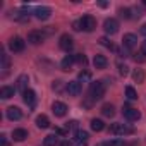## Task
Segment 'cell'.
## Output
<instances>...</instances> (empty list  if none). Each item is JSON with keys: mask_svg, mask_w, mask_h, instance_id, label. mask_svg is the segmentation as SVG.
I'll return each mask as SVG.
<instances>
[{"mask_svg": "<svg viewBox=\"0 0 146 146\" xmlns=\"http://www.w3.org/2000/svg\"><path fill=\"white\" fill-rule=\"evenodd\" d=\"M81 81H84V83L91 81V72H88V70H81V72H79V83H81Z\"/></svg>", "mask_w": 146, "mask_h": 146, "instance_id": "29", "label": "cell"}, {"mask_svg": "<svg viewBox=\"0 0 146 146\" xmlns=\"http://www.w3.org/2000/svg\"><path fill=\"white\" fill-rule=\"evenodd\" d=\"M26 137H28V131H26V129H14V131H12V139H14V141L21 143V141H24Z\"/></svg>", "mask_w": 146, "mask_h": 146, "instance_id": "18", "label": "cell"}, {"mask_svg": "<svg viewBox=\"0 0 146 146\" xmlns=\"http://www.w3.org/2000/svg\"><path fill=\"white\" fill-rule=\"evenodd\" d=\"M14 93H16V88H12V86H2V88H0V96H2L4 100L12 98Z\"/></svg>", "mask_w": 146, "mask_h": 146, "instance_id": "19", "label": "cell"}, {"mask_svg": "<svg viewBox=\"0 0 146 146\" xmlns=\"http://www.w3.org/2000/svg\"><path fill=\"white\" fill-rule=\"evenodd\" d=\"M132 79H134L136 83H143V81H144V70H143V69H134Z\"/></svg>", "mask_w": 146, "mask_h": 146, "instance_id": "25", "label": "cell"}, {"mask_svg": "<svg viewBox=\"0 0 146 146\" xmlns=\"http://www.w3.org/2000/svg\"><path fill=\"white\" fill-rule=\"evenodd\" d=\"M24 46H26V41H24L21 36H14V38H11V40H9V50H11V52H14V53L23 52V50H24Z\"/></svg>", "mask_w": 146, "mask_h": 146, "instance_id": "3", "label": "cell"}, {"mask_svg": "<svg viewBox=\"0 0 146 146\" xmlns=\"http://www.w3.org/2000/svg\"><path fill=\"white\" fill-rule=\"evenodd\" d=\"M46 40V33L45 31H31L29 35H28V41L31 43V45H40V43H43Z\"/></svg>", "mask_w": 146, "mask_h": 146, "instance_id": "7", "label": "cell"}, {"mask_svg": "<svg viewBox=\"0 0 146 146\" xmlns=\"http://www.w3.org/2000/svg\"><path fill=\"white\" fill-rule=\"evenodd\" d=\"M74 62H78V64H81V65H84L88 60H86V57L83 55V53H78V55H74Z\"/></svg>", "mask_w": 146, "mask_h": 146, "instance_id": "30", "label": "cell"}, {"mask_svg": "<svg viewBox=\"0 0 146 146\" xmlns=\"http://www.w3.org/2000/svg\"><path fill=\"white\" fill-rule=\"evenodd\" d=\"M58 146H70V144H69V141H62V143H60Z\"/></svg>", "mask_w": 146, "mask_h": 146, "instance_id": "39", "label": "cell"}, {"mask_svg": "<svg viewBox=\"0 0 146 146\" xmlns=\"http://www.w3.org/2000/svg\"><path fill=\"white\" fill-rule=\"evenodd\" d=\"M78 125H79V122H78V120H70V122H67V124H65V127H67V129H76V131H78Z\"/></svg>", "mask_w": 146, "mask_h": 146, "instance_id": "34", "label": "cell"}, {"mask_svg": "<svg viewBox=\"0 0 146 146\" xmlns=\"http://www.w3.org/2000/svg\"><path fill=\"white\" fill-rule=\"evenodd\" d=\"M23 100H24V103L26 105H29L31 108L36 105V93L33 91V90H26L24 93H23Z\"/></svg>", "mask_w": 146, "mask_h": 146, "instance_id": "13", "label": "cell"}, {"mask_svg": "<svg viewBox=\"0 0 146 146\" xmlns=\"http://www.w3.org/2000/svg\"><path fill=\"white\" fill-rule=\"evenodd\" d=\"M91 129H93L95 132H102V131L105 129V122H103L102 119H93V120H91Z\"/></svg>", "mask_w": 146, "mask_h": 146, "instance_id": "23", "label": "cell"}, {"mask_svg": "<svg viewBox=\"0 0 146 146\" xmlns=\"http://www.w3.org/2000/svg\"><path fill=\"white\" fill-rule=\"evenodd\" d=\"M23 117V112L19 107H9L7 108V119L9 120H19Z\"/></svg>", "mask_w": 146, "mask_h": 146, "instance_id": "16", "label": "cell"}, {"mask_svg": "<svg viewBox=\"0 0 146 146\" xmlns=\"http://www.w3.org/2000/svg\"><path fill=\"white\" fill-rule=\"evenodd\" d=\"M79 21H81V26H83L84 31L91 33V31L96 29V19L93 16H83V19H79Z\"/></svg>", "mask_w": 146, "mask_h": 146, "instance_id": "6", "label": "cell"}, {"mask_svg": "<svg viewBox=\"0 0 146 146\" xmlns=\"http://www.w3.org/2000/svg\"><path fill=\"white\" fill-rule=\"evenodd\" d=\"M72 28H74V31H81L83 26H81V21H76L74 24H72Z\"/></svg>", "mask_w": 146, "mask_h": 146, "instance_id": "36", "label": "cell"}, {"mask_svg": "<svg viewBox=\"0 0 146 146\" xmlns=\"http://www.w3.org/2000/svg\"><path fill=\"white\" fill-rule=\"evenodd\" d=\"M110 132L112 134H119V136H125V134H132L134 129L127 127L125 124H112L110 125Z\"/></svg>", "mask_w": 146, "mask_h": 146, "instance_id": "5", "label": "cell"}, {"mask_svg": "<svg viewBox=\"0 0 146 146\" xmlns=\"http://www.w3.org/2000/svg\"><path fill=\"white\" fill-rule=\"evenodd\" d=\"M136 45H137V38H136V35H132V33L124 35V38H122V46H124V48L132 50Z\"/></svg>", "mask_w": 146, "mask_h": 146, "instance_id": "10", "label": "cell"}, {"mask_svg": "<svg viewBox=\"0 0 146 146\" xmlns=\"http://www.w3.org/2000/svg\"><path fill=\"white\" fill-rule=\"evenodd\" d=\"M132 11L131 9H127V7H122V9H119V16L122 17V19H131L132 17V14H131Z\"/></svg>", "mask_w": 146, "mask_h": 146, "instance_id": "27", "label": "cell"}, {"mask_svg": "<svg viewBox=\"0 0 146 146\" xmlns=\"http://www.w3.org/2000/svg\"><path fill=\"white\" fill-rule=\"evenodd\" d=\"M58 45H60V48L64 52H69V50H72V46H74V40H72V36H69V35H62Z\"/></svg>", "mask_w": 146, "mask_h": 146, "instance_id": "11", "label": "cell"}, {"mask_svg": "<svg viewBox=\"0 0 146 146\" xmlns=\"http://www.w3.org/2000/svg\"><path fill=\"white\" fill-rule=\"evenodd\" d=\"M78 146H86V143H78Z\"/></svg>", "mask_w": 146, "mask_h": 146, "instance_id": "40", "label": "cell"}, {"mask_svg": "<svg viewBox=\"0 0 146 146\" xmlns=\"http://www.w3.org/2000/svg\"><path fill=\"white\" fill-rule=\"evenodd\" d=\"M125 143L122 141V139H113V141H110V143H107L105 146H124Z\"/></svg>", "mask_w": 146, "mask_h": 146, "instance_id": "32", "label": "cell"}, {"mask_svg": "<svg viewBox=\"0 0 146 146\" xmlns=\"http://www.w3.org/2000/svg\"><path fill=\"white\" fill-rule=\"evenodd\" d=\"M122 115H124V119L129 120V122H136V120L141 119L139 110H137V108H131V107H124V108H122Z\"/></svg>", "mask_w": 146, "mask_h": 146, "instance_id": "4", "label": "cell"}, {"mask_svg": "<svg viewBox=\"0 0 146 146\" xmlns=\"http://www.w3.org/2000/svg\"><path fill=\"white\" fill-rule=\"evenodd\" d=\"M103 29H105V33L107 35H117L119 33V21L117 19H113V17H108V19H105V23H103Z\"/></svg>", "mask_w": 146, "mask_h": 146, "instance_id": "2", "label": "cell"}, {"mask_svg": "<svg viewBox=\"0 0 146 146\" xmlns=\"http://www.w3.org/2000/svg\"><path fill=\"white\" fill-rule=\"evenodd\" d=\"M88 137H90V134H88L86 131H81V129H78L76 134H74V141H76V143H86Z\"/></svg>", "mask_w": 146, "mask_h": 146, "instance_id": "21", "label": "cell"}, {"mask_svg": "<svg viewBox=\"0 0 146 146\" xmlns=\"http://www.w3.org/2000/svg\"><path fill=\"white\" fill-rule=\"evenodd\" d=\"M93 65H95V69H107V65H108V58H107L105 55H95V58H93Z\"/></svg>", "mask_w": 146, "mask_h": 146, "instance_id": "15", "label": "cell"}, {"mask_svg": "<svg viewBox=\"0 0 146 146\" xmlns=\"http://www.w3.org/2000/svg\"><path fill=\"white\" fill-rule=\"evenodd\" d=\"M0 144H2V146H9V143H7V136H5V134L0 136Z\"/></svg>", "mask_w": 146, "mask_h": 146, "instance_id": "35", "label": "cell"}, {"mask_svg": "<svg viewBox=\"0 0 146 146\" xmlns=\"http://www.w3.org/2000/svg\"><path fill=\"white\" fill-rule=\"evenodd\" d=\"M65 91H67L70 96H78V95H81L83 86H81V83H79V81H69V83H67V86H65Z\"/></svg>", "mask_w": 146, "mask_h": 146, "instance_id": "8", "label": "cell"}, {"mask_svg": "<svg viewBox=\"0 0 146 146\" xmlns=\"http://www.w3.org/2000/svg\"><path fill=\"white\" fill-rule=\"evenodd\" d=\"M98 41H100V45H103L105 48H113V46H112V41H108V38H105V36H102Z\"/></svg>", "mask_w": 146, "mask_h": 146, "instance_id": "31", "label": "cell"}, {"mask_svg": "<svg viewBox=\"0 0 146 146\" xmlns=\"http://www.w3.org/2000/svg\"><path fill=\"white\" fill-rule=\"evenodd\" d=\"M141 55H144V57H146V40L141 43Z\"/></svg>", "mask_w": 146, "mask_h": 146, "instance_id": "37", "label": "cell"}, {"mask_svg": "<svg viewBox=\"0 0 146 146\" xmlns=\"http://www.w3.org/2000/svg\"><path fill=\"white\" fill-rule=\"evenodd\" d=\"M0 58H2V67H0V69H2L4 72H7V69H9V65H11L9 55H7V53H2V55H0Z\"/></svg>", "mask_w": 146, "mask_h": 146, "instance_id": "26", "label": "cell"}, {"mask_svg": "<svg viewBox=\"0 0 146 146\" xmlns=\"http://www.w3.org/2000/svg\"><path fill=\"white\" fill-rule=\"evenodd\" d=\"M28 83H29V78H28V74H21L19 78H17V81H16V90H19L21 93H24L26 90H28Z\"/></svg>", "mask_w": 146, "mask_h": 146, "instance_id": "12", "label": "cell"}, {"mask_svg": "<svg viewBox=\"0 0 146 146\" xmlns=\"http://www.w3.org/2000/svg\"><path fill=\"white\" fill-rule=\"evenodd\" d=\"M72 64H74V55H65L62 58V62H60V69L65 70V72H69L70 67H72Z\"/></svg>", "mask_w": 146, "mask_h": 146, "instance_id": "17", "label": "cell"}, {"mask_svg": "<svg viewBox=\"0 0 146 146\" xmlns=\"http://www.w3.org/2000/svg\"><path fill=\"white\" fill-rule=\"evenodd\" d=\"M125 96H127L129 100H137V93H136V90H134L132 86H127V88H125Z\"/></svg>", "mask_w": 146, "mask_h": 146, "instance_id": "28", "label": "cell"}, {"mask_svg": "<svg viewBox=\"0 0 146 146\" xmlns=\"http://www.w3.org/2000/svg\"><path fill=\"white\" fill-rule=\"evenodd\" d=\"M36 125H38L40 129H48V127H50V119H48L45 113H41V115L36 117Z\"/></svg>", "mask_w": 146, "mask_h": 146, "instance_id": "20", "label": "cell"}, {"mask_svg": "<svg viewBox=\"0 0 146 146\" xmlns=\"http://www.w3.org/2000/svg\"><path fill=\"white\" fill-rule=\"evenodd\" d=\"M52 112H53L57 117H64V115L67 113V105L62 103V102H53V105H52Z\"/></svg>", "mask_w": 146, "mask_h": 146, "instance_id": "14", "label": "cell"}, {"mask_svg": "<svg viewBox=\"0 0 146 146\" xmlns=\"http://www.w3.org/2000/svg\"><path fill=\"white\" fill-rule=\"evenodd\" d=\"M139 31H141V35H144V36H146V24H143V26H141V29H139Z\"/></svg>", "mask_w": 146, "mask_h": 146, "instance_id": "38", "label": "cell"}, {"mask_svg": "<svg viewBox=\"0 0 146 146\" xmlns=\"http://www.w3.org/2000/svg\"><path fill=\"white\" fill-rule=\"evenodd\" d=\"M105 96V84L102 81H96V83H91L90 84V98L93 102H98Z\"/></svg>", "mask_w": 146, "mask_h": 146, "instance_id": "1", "label": "cell"}, {"mask_svg": "<svg viewBox=\"0 0 146 146\" xmlns=\"http://www.w3.org/2000/svg\"><path fill=\"white\" fill-rule=\"evenodd\" d=\"M102 113H103L105 117H113V115H115V107H113L112 103H105V105L102 107Z\"/></svg>", "mask_w": 146, "mask_h": 146, "instance_id": "22", "label": "cell"}, {"mask_svg": "<svg viewBox=\"0 0 146 146\" xmlns=\"http://www.w3.org/2000/svg\"><path fill=\"white\" fill-rule=\"evenodd\" d=\"M43 144H45V146H57V144H58V137H57V134H50V136H46V137L43 139Z\"/></svg>", "mask_w": 146, "mask_h": 146, "instance_id": "24", "label": "cell"}, {"mask_svg": "<svg viewBox=\"0 0 146 146\" xmlns=\"http://www.w3.org/2000/svg\"><path fill=\"white\" fill-rule=\"evenodd\" d=\"M119 72H120V76H127V74H129V67L120 64V65H119Z\"/></svg>", "mask_w": 146, "mask_h": 146, "instance_id": "33", "label": "cell"}, {"mask_svg": "<svg viewBox=\"0 0 146 146\" xmlns=\"http://www.w3.org/2000/svg\"><path fill=\"white\" fill-rule=\"evenodd\" d=\"M50 16H52V9L50 7L41 5V7H36L35 9V17L40 19V21H46V19H50Z\"/></svg>", "mask_w": 146, "mask_h": 146, "instance_id": "9", "label": "cell"}]
</instances>
